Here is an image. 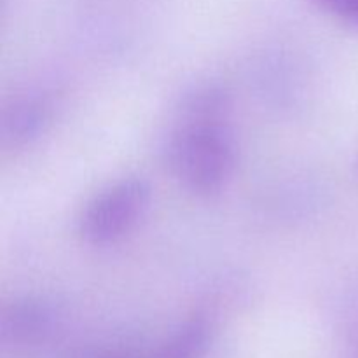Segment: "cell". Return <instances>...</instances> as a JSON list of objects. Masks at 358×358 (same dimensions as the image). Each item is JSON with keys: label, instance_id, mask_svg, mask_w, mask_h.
I'll list each match as a JSON object with an SVG mask.
<instances>
[{"label": "cell", "instance_id": "obj_1", "mask_svg": "<svg viewBox=\"0 0 358 358\" xmlns=\"http://www.w3.org/2000/svg\"><path fill=\"white\" fill-rule=\"evenodd\" d=\"M229 100L217 87H201L185 98L177 126L168 136L166 161L187 191L213 196L236 168V140L227 122Z\"/></svg>", "mask_w": 358, "mask_h": 358}, {"label": "cell", "instance_id": "obj_2", "mask_svg": "<svg viewBox=\"0 0 358 358\" xmlns=\"http://www.w3.org/2000/svg\"><path fill=\"white\" fill-rule=\"evenodd\" d=\"M149 203L150 187L145 180L122 178L87 203L79 220L80 236L94 247L114 243L135 227Z\"/></svg>", "mask_w": 358, "mask_h": 358}, {"label": "cell", "instance_id": "obj_3", "mask_svg": "<svg viewBox=\"0 0 358 358\" xmlns=\"http://www.w3.org/2000/svg\"><path fill=\"white\" fill-rule=\"evenodd\" d=\"M210 331L206 322L192 320L175 332L152 358H198L208 345Z\"/></svg>", "mask_w": 358, "mask_h": 358}, {"label": "cell", "instance_id": "obj_4", "mask_svg": "<svg viewBox=\"0 0 358 358\" xmlns=\"http://www.w3.org/2000/svg\"><path fill=\"white\" fill-rule=\"evenodd\" d=\"M49 324V311L41 306H24L13 315L10 331L17 338H31L44 331Z\"/></svg>", "mask_w": 358, "mask_h": 358}, {"label": "cell", "instance_id": "obj_5", "mask_svg": "<svg viewBox=\"0 0 358 358\" xmlns=\"http://www.w3.org/2000/svg\"><path fill=\"white\" fill-rule=\"evenodd\" d=\"M45 119L44 108H41L35 103H28L17 112L13 117V133L10 135H16L20 138H27V136H34L35 133L41 128L42 121Z\"/></svg>", "mask_w": 358, "mask_h": 358}, {"label": "cell", "instance_id": "obj_6", "mask_svg": "<svg viewBox=\"0 0 358 358\" xmlns=\"http://www.w3.org/2000/svg\"><path fill=\"white\" fill-rule=\"evenodd\" d=\"M320 9L358 27V0H313Z\"/></svg>", "mask_w": 358, "mask_h": 358}]
</instances>
